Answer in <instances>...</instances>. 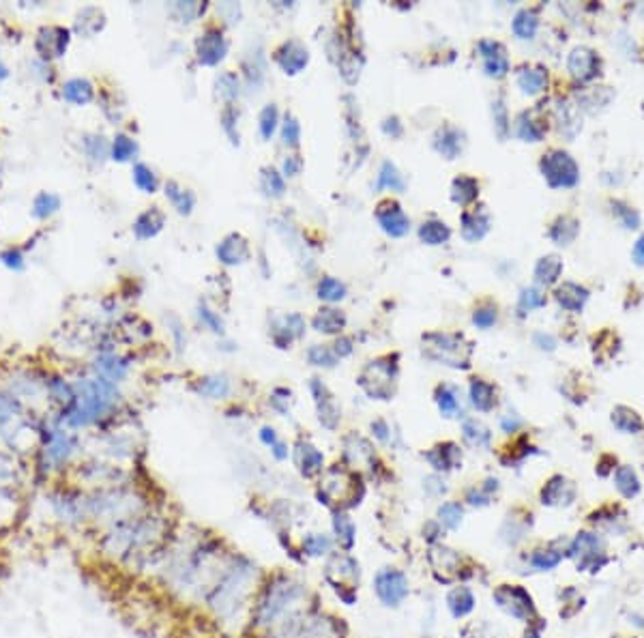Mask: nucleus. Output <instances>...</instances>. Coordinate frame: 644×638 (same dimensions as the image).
<instances>
[{
    "label": "nucleus",
    "mask_w": 644,
    "mask_h": 638,
    "mask_svg": "<svg viewBox=\"0 0 644 638\" xmlns=\"http://www.w3.org/2000/svg\"><path fill=\"white\" fill-rule=\"evenodd\" d=\"M253 576H256V567L243 559V565H234L219 578L211 595V606L215 613L224 619L239 617L243 608H247V602L253 591Z\"/></svg>",
    "instance_id": "1"
},
{
    "label": "nucleus",
    "mask_w": 644,
    "mask_h": 638,
    "mask_svg": "<svg viewBox=\"0 0 644 638\" xmlns=\"http://www.w3.org/2000/svg\"><path fill=\"white\" fill-rule=\"evenodd\" d=\"M305 600V586L295 578L281 576L273 584H268L264 597L256 608V626L258 628H273L281 624L284 619L299 613L301 602Z\"/></svg>",
    "instance_id": "2"
},
{
    "label": "nucleus",
    "mask_w": 644,
    "mask_h": 638,
    "mask_svg": "<svg viewBox=\"0 0 644 638\" xmlns=\"http://www.w3.org/2000/svg\"><path fill=\"white\" fill-rule=\"evenodd\" d=\"M423 352L426 357L453 367H468L472 346L457 333H428L423 335Z\"/></svg>",
    "instance_id": "3"
},
{
    "label": "nucleus",
    "mask_w": 644,
    "mask_h": 638,
    "mask_svg": "<svg viewBox=\"0 0 644 638\" xmlns=\"http://www.w3.org/2000/svg\"><path fill=\"white\" fill-rule=\"evenodd\" d=\"M567 555L575 561V565H578V569H582V572H599V569L608 563L601 537L595 533H588V531H582V533L575 535V540L571 542Z\"/></svg>",
    "instance_id": "4"
},
{
    "label": "nucleus",
    "mask_w": 644,
    "mask_h": 638,
    "mask_svg": "<svg viewBox=\"0 0 644 638\" xmlns=\"http://www.w3.org/2000/svg\"><path fill=\"white\" fill-rule=\"evenodd\" d=\"M359 385L365 389L367 396L378 398V400H389L393 396V385H395V363L389 359H376L371 361L359 376Z\"/></svg>",
    "instance_id": "5"
},
{
    "label": "nucleus",
    "mask_w": 644,
    "mask_h": 638,
    "mask_svg": "<svg viewBox=\"0 0 644 638\" xmlns=\"http://www.w3.org/2000/svg\"><path fill=\"white\" fill-rule=\"evenodd\" d=\"M374 593L380 600L382 606L398 608L411 593L409 578L395 567H382L374 576Z\"/></svg>",
    "instance_id": "6"
},
{
    "label": "nucleus",
    "mask_w": 644,
    "mask_h": 638,
    "mask_svg": "<svg viewBox=\"0 0 644 638\" xmlns=\"http://www.w3.org/2000/svg\"><path fill=\"white\" fill-rule=\"evenodd\" d=\"M541 172L552 187H573L580 179V168L565 150H550L541 159Z\"/></svg>",
    "instance_id": "7"
},
{
    "label": "nucleus",
    "mask_w": 644,
    "mask_h": 638,
    "mask_svg": "<svg viewBox=\"0 0 644 638\" xmlns=\"http://www.w3.org/2000/svg\"><path fill=\"white\" fill-rule=\"evenodd\" d=\"M494 600L498 602V606L509 613L511 617L520 619V621H529L535 617V606H533V597L529 591H524L520 584H503L496 589Z\"/></svg>",
    "instance_id": "8"
},
{
    "label": "nucleus",
    "mask_w": 644,
    "mask_h": 638,
    "mask_svg": "<svg viewBox=\"0 0 644 638\" xmlns=\"http://www.w3.org/2000/svg\"><path fill=\"white\" fill-rule=\"evenodd\" d=\"M352 481V475L346 471V468H340V466H333L331 471H327L325 479L320 481V497H325L327 501L325 503H344L352 492H354V483Z\"/></svg>",
    "instance_id": "9"
},
{
    "label": "nucleus",
    "mask_w": 644,
    "mask_h": 638,
    "mask_svg": "<svg viewBox=\"0 0 644 638\" xmlns=\"http://www.w3.org/2000/svg\"><path fill=\"white\" fill-rule=\"evenodd\" d=\"M567 67H569V73L573 78H578L582 82L584 80H593L597 76V69H599V58L588 47H575L573 52L569 54Z\"/></svg>",
    "instance_id": "10"
},
{
    "label": "nucleus",
    "mask_w": 644,
    "mask_h": 638,
    "mask_svg": "<svg viewBox=\"0 0 644 638\" xmlns=\"http://www.w3.org/2000/svg\"><path fill=\"white\" fill-rule=\"evenodd\" d=\"M376 217L382 226V230L391 237H404L411 228L409 217L404 215V211L395 205V203H382L376 211Z\"/></svg>",
    "instance_id": "11"
},
{
    "label": "nucleus",
    "mask_w": 644,
    "mask_h": 638,
    "mask_svg": "<svg viewBox=\"0 0 644 638\" xmlns=\"http://www.w3.org/2000/svg\"><path fill=\"white\" fill-rule=\"evenodd\" d=\"M312 391L316 398V407H318V417L325 428L335 430L337 422H340V411L335 407L333 396L327 391V387L320 380H312Z\"/></svg>",
    "instance_id": "12"
},
{
    "label": "nucleus",
    "mask_w": 644,
    "mask_h": 638,
    "mask_svg": "<svg viewBox=\"0 0 644 638\" xmlns=\"http://www.w3.org/2000/svg\"><path fill=\"white\" fill-rule=\"evenodd\" d=\"M573 486L563 477V475H556V477H552L546 486H544V490H541V503L544 505H567V503H571V499H573Z\"/></svg>",
    "instance_id": "13"
},
{
    "label": "nucleus",
    "mask_w": 644,
    "mask_h": 638,
    "mask_svg": "<svg viewBox=\"0 0 644 638\" xmlns=\"http://www.w3.org/2000/svg\"><path fill=\"white\" fill-rule=\"evenodd\" d=\"M277 62L286 73H297L308 65V49L297 41H288L279 47L277 52Z\"/></svg>",
    "instance_id": "14"
},
{
    "label": "nucleus",
    "mask_w": 644,
    "mask_h": 638,
    "mask_svg": "<svg viewBox=\"0 0 644 638\" xmlns=\"http://www.w3.org/2000/svg\"><path fill=\"white\" fill-rule=\"evenodd\" d=\"M479 49L485 58V71L490 76H505L509 71V62H507V56H505V49L501 43H494V41H481L479 43Z\"/></svg>",
    "instance_id": "15"
},
{
    "label": "nucleus",
    "mask_w": 644,
    "mask_h": 638,
    "mask_svg": "<svg viewBox=\"0 0 644 638\" xmlns=\"http://www.w3.org/2000/svg\"><path fill=\"white\" fill-rule=\"evenodd\" d=\"M226 49H228V45L219 32H207V35L202 37L198 43V58L205 65H215L224 58Z\"/></svg>",
    "instance_id": "16"
},
{
    "label": "nucleus",
    "mask_w": 644,
    "mask_h": 638,
    "mask_svg": "<svg viewBox=\"0 0 644 638\" xmlns=\"http://www.w3.org/2000/svg\"><path fill=\"white\" fill-rule=\"evenodd\" d=\"M490 230V217L485 211L474 209L462 215V232L466 241H479L485 237V232Z\"/></svg>",
    "instance_id": "17"
},
{
    "label": "nucleus",
    "mask_w": 644,
    "mask_h": 638,
    "mask_svg": "<svg viewBox=\"0 0 644 638\" xmlns=\"http://www.w3.org/2000/svg\"><path fill=\"white\" fill-rule=\"evenodd\" d=\"M462 460V453L457 449V445L453 443H445L438 445L428 453V462L436 468V471H449V468H455Z\"/></svg>",
    "instance_id": "18"
},
{
    "label": "nucleus",
    "mask_w": 644,
    "mask_h": 638,
    "mask_svg": "<svg viewBox=\"0 0 644 638\" xmlns=\"http://www.w3.org/2000/svg\"><path fill=\"white\" fill-rule=\"evenodd\" d=\"M295 460H297V466L303 475H314L322 468V453L312 447L310 443H299L297 445V451H295Z\"/></svg>",
    "instance_id": "19"
},
{
    "label": "nucleus",
    "mask_w": 644,
    "mask_h": 638,
    "mask_svg": "<svg viewBox=\"0 0 644 638\" xmlns=\"http://www.w3.org/2000/svg\"><path fill=\"white\" fill-rule=\"evenodd\" d=\"M588 299V290L578 286V284H563L556 290V301L569 312H580Z\"/></svg>",
    "instance_id": "20"
},
{
    "label": "nucleus",
    "mask_w": 644,
    "mask_h": 638,
    "mask_svg": "<svg viewBox=\"0 0 644 638\" xmlns=\"http://www.w3.org/2000/svg\"><path fill=\"white\" fill-rule=\"evenodd\" d=\"M217 256L222 258L226 264H239L249 256V247H247L243 237L232 234V237H228L222 245L217 247Z\"/></svg>",
    "instance_id": "21"
},
{
    "label": "nucleus",
    "mask_w": 644,
    "mask_h": 638,
    "mask_svg": "<svg viewBox=\"0 0 644 638\" xmlns=\"http://www.w3.org/2000/svg\"><path fill=\"white\" fill-rule=\"evenodd\" d=\"M447 606L455 619H462L472 613L474 608V595L468 586H455V589L447 595Z\"/></svg>",
    "instance_id": "22"
},
{
    "label": "nucleus",
    "mask_w": 644,
    "mask_h": 638,
    "mask_svg": "<svg viewBox=\"0 0 644 638\" xmlns=\"http://www.w3.org/2000/svg\"><path fill=\"white\" fill-rule=\"evenodd\" d=\"M470 400L477 411H492L494 405H496V391L490 383L481 380V378H474L472 385H470Z\"/></svg>",
    "instance_id": "23"
},
{
    "label": "nucleus",
    "mask_w": 644,
    "mask_h": 638,
    "mask_svg": "<svg viewBox=\"0 0 644 638\" xmlns=\"http://www.w3.org/2000/svg\"><path fill=\"white\" fill-rule=\"evenodd\" d=\"M479 196V183L474 181L472 176H457L451 185V198L455 200L457 205H470L474 203Z\"/></svg>",
    "instance_id": "24"
},
{
    "label": "nucleus",
    "mask_w": 644,
    "mask_h": 638,
    "mask_svg": "<svg viewBox=\"0 0 644 638\" xmlns=\"http://www.w3.org/2000/svg\"><path fill=\"white\" fill-rule=\"evenodd\" d=\"M333 533H335V540L340 542L342 548H346V550L352 548L357 529H354V523H352V518H348V514H344L340 510L333 514Z\"/></svg>",
    "instance_id": "25"
},
{
    "label": "nucleus",
    "mask_w": 644,
    "mask_h": 638,
    "mask_svg": "<svg viewBox=\"0 0 644 638\" xmlns=\"http://www.w3.org/2000/svg\"><path fill=\"white\" fill-rule=\"evenodd\" d=\"M614 483H617V490L625 497V499H634L638 492H640V479L636 475V471L632 466H619L617 473H614Z\"/></svg>",
    "instance_id": "26"
},
{
    "label": "nucleus",
    "mask_w": 644,
    "mask_h": 638,
    "mask_svg": "<svg viewBox=\"0 0 644 638\" xmlns=\"http://www.w3.org/2000/svg\"><path fill=\"white\" fill-rule=\"evenodd\" d=\"M561 273H563V262L558 260L556 256L541 258L537 262V266H535V280L539 284H544V286H550V284H554L558 277H561Z\"/></svg>",
    "instance_id": "27"
},
{
    "label": "nucleus",
    "mask_w": 644,
    "mask_h": 638,
    "mask_svg": "<svg viewBox=\"0 0 644 638\" xmlns=\"http://www.w3.org/2000/svg\"><path fill=\"white\" fill-rule=\"evenodd\" d=\"M344 325H346L344 314L337 312V310H331V308L320 310L314 318V329H318L322 333H337V331L344 329Z\"/></svg>",
    "instance_id": "28"
},
{
    "label": "nucleus",
    "mask_w": 644,
    "mask_h": 638,
    "mask_svg": "<svg viewBox=\"0 0 644 638\" xmlns=\"http://www.w3.org/2000/svg\"><path fill=\"white\" fill-rule=\"evenodd\" d=\"M436 148L451 159V157H455L462 150V136L455 129H451V127L440 129L438 136H436Z\"/></svg>",
    "instance_id": "29"
},
{
    "label": "nucleus",
    "mask_w": 644,
    "mask_h": 638,
    "mask_svg": "<svg viewBox=\"0 0 644 638\" xmlns=\"http://www.w3.org/2000/svg\"><path fill=\"white\" fill-rule=\"evenodd\" d=\"M612 424L621 432H625V434H638L642 430V426H644L642 419L638 417V413L632 411V409H625V407H619L612 413Z\"/></svg>",
    "instance_id": "30"
},
{
    "label": "nucleus",
    "mask_w": 644,
    "mask_h": 638,
    "mask_svg": "<svg viewBox=\"0 0 644 638\" xmlns=\"http://www.w3.org/2000/svg\"><path fill=\"white\" fill-rule=\"evenodd\" d=\"M331 548H333V542L325 533H310L303 540V555H308V557H325L331 552Z\"/></svg>",
    "instance_id": "31"
},
{
    "label": "nucleus",
    "mask_w": 644,
    "mask_h": 638,
    "mask_svg": "<svg viewBox=\"0 0 644 638\" xmlns=\"http://www.w3.org/2000/svg\"><path fill=\"white\" fill-rule=\"evenodd\" d=\"M575 234H578V222L573 217H561L550 230V239L556 241L558 245H569Z\"/></svg>",
    "instance_id": "32"
},
{
    "label": "nucleus",
    "mask_w": 644,
    "mask_h": 638,
    "mask_svg": "<svg viewBox=\"0 0 644 638\" xmlns=\"http://www.w3.org/2000/svg\"><path fill=\"white\" fill-rule=\"evenodd\" d=\"M518 84L527 95H537L546 89V73L541 69H522L518 76Z\"/></svg>",
    "instance_id": "33"
},
{
    "label": "nucleus",
    "mask_w": 644,
    "mask_h": 638,
    "mask_svg": "<svg viewBox=\"0 0 644 638\" xmlns=\"http://www.w3.org/2000/svg\"><path fill=\"white\" fill-rule=\"evenodd\" d=\"M163 226V215L159 211H146L144 215H140V220L135 222V232H138V237L142 239H148L152 234H157Z\"/></svg>",
    "instance_id": "34"
},
{
    "label": "nucleus",
    "mask_w": 644,
    "mask_h": 638,
    "mask_svg": "<svg viewBox=\"0 0 644 638\" xmlns=\"http://www.w3.org/2000/svg\"><path fill=\"white\" fill-rule=\"evenodd\" d=\"M563 561V550H556V548H541V550H535L533 557H531V563L533 567L541 569V572H550L554 569L558 563Z\"/></svg>",
    "instance_id": "35"
},
{
    "label": "nucleus",
    "mask_w": 644,
    "mask_h": 638,
    "mask_svg": "<svg viewBox=\"0 0 644 638\" xmlns=\"http://www.w3.org/2000/svg\"><path fill=\"white\" fill-rule=\"evenodd\" d=\"M462 516H464V510L460 503H443V505L438 508V523L449 531H455L462 525Z\"/></svg>",
    "instance_id": "36"
},
{
    "label": "nucleus",
    "mask_w": 644,
    "mask_h": 638,
    "mask_svg": "<svg viewBox=\"0 0 644 638\" xmlns=\"http://www.w3.org/2000/svg\"><path fill=\"white\" fill-rule=\"evenodd\" d=\"M419 237L428 245H440L451 237V232L443 222H426L419 230Z\"/></svg>",
    "instance_id": "37"
},
{
    "label": "nucleus",
    "mask_w": 644,
    "mask_h": 638,
    "mask_svg": "<svg viewBox=\"0 0 644 638\" xmlns=\"http://www.w3.org/2000/svg\"><path fill=\"white\" fill-rule=\"evenodd\" d=\"M539 26V20H537V13L535 11H520L514 20V32L520 37V39H531L535 35V30Z\"/></svg>",
    "instance_id": "38"
},
{
    "label": "nucleus",
    "mask_w": 644,
    "mask_h": 638,
    "mask_svg": "<svg viewBox=\"0 0 644 638\" xmlns=\"http://www.w3.org/2000/svg\"><path fill=\"white\" fill-rule=\"evenodd\" d=\"M65 97L73 104H87L93 99V89L87 80H71L65 87Z\"/></svg>",
    "instance_id": "39"
},
{
    "label": "nucleus",
    "mask_w": 644,
    "mask_h": 638,
    "mask_svg": "<svg viewBox=\"0 0 644 638\" xmlns=\"http://www.w3.org/2000/svg\"><path fill=\"white\" fill-rule=\"evenodd\" d=\"M518 136L527 142H539L541 136H544V125H539L537 121H533L531 116L527 119V114L518 121Z\"/></svg>",
    "instance_id": "40"
},
{
    "label": "nucleus",
    "mask_w": 644,
    "mask_h": 638,
    "mask_svg": "<svg viewBox=\"0 0 644 638\" xmlns=\"http://www.w3.org/2000/svg\"><path fill=\"white\" fill-rule=\"evenodd\" d=\"M378 187H391V190H398L402 192L404 190V181L402 176L398 174L395 166H391L389 161L382 163L380 168V174H378Z\"/></svg>",
    "instance_id": "41"
},
{
    "label": "nucleus",
    "mask_w": 644,
    "mask_h": 638,
    "mask_svg": "<svg viewBox=\"0 0 644 638\" xmlns=\"http://www.w3.org/2000/svg\"><path fill=\"white\" fill-rule=\"evenodd\" d=\"M165 194H168V198L172 200L174 207H176L181 213H189V211H192V207H194V196H192L189 192H183V190H179V187L174 185V183H168Z\"/></svg>",
    "instance_id": "42"
},
{
    "label": "nucleus",
    "mask_w": 644,
    "mask_h": 638,
    "mask_svg": "<svg viewBox=\"0 0 644 638\" xmlns=\"http://www.w3.org/2000/svg\"><path fill=\"white\" fill-rule=\"evenodd\" d=\"M344 293H346L344 284H340L333 277H325L320 282V286H318V295H320V299H325V301H340L344 297Z\"/></svg>",
    "instance_id": "43"
},
{
    "label": "nucleus",
    "mask_w": 644,
    "mask_h": 638,
    "mask_svg": "<svg viewBox=\"0 0 644 638\" xmlns=\"http://www.w3.org/2000/svg\"><path fill=\"white\" fill-rule=\"evenodd\" d=\"M464 439L470 443V445H477V447H483L490 443V432L477 424V422H466L464 424Z\"/></svg>",
    "instance_id": "44"
},
{
    "label": "nucleus",
    "mask_w": 644,
    "mask_h": 638,
    "mask_svg": "<svg viewBox=\"0 0 644 638\" xmlns=\"http://www.w3.org/2000/svg\"><path fill=\"white\" fill-rule=\"evenodd\" d=\"M436 402H438V409L445 417H451L455 411H457V398L453 394L451 387H438V394H436Z\"/></svg>",
    "instance_id": "45"
},
{
    "label": "nucleus",
    "mask_w": 644,
    "mask_h": 638,
    "mask_svg": "<svg viewBox=\"0 0 644 638\" xmlns=\"http://www.w3.org/2000/svg\"><path fill=\"white\" fill-rule=\"evenodd\" d=\"M58 198L52 196V194H41L37 200H35V215L37 217H47L52 215L56 209H58Z\"/></svg>",
    "instance_id": "46"
},
{
    "label": "nucleus",
    "mask_w": 644,
    "mask_h": 638,
    "mask_svg": "<svg viewBox=\"0 0 644 638\" xmlns=\"http://www.w3.org/2000/svg\"><path fill=\"white\" fill-rule=\"evenodd\" d=\"M275 123H277V110L275 106H266L260 114V131L264 138H271L275 131Z\"/></svg>",
    "instance_id": "47"
},
{
    "label": "nucleus",
    "mask_w": 644,
    "mask_h": 638,
    "mask_svg": "<svg viewBox=\"0 0 644 638\" xmlns=\"http://www.w3.org/2000/svg\"><path fill=\"white\" fill-rule=\"evenodd\" d=\"M133 176H135V183H138V187H142L144 192H155L157 181H155V176H152V172L148 170L146 166H142V163L135 166Z\"/></svg>",
    "instance_id": "48"
},
{
    "label": "nucleus",
    "mask_w": 644,
    "mask_h": 638,
    "mask_svg": "<svg viewBox=\"0 0 644 638\" xmlns=\"http://www.w3.org/2000/svg\"><path fill=\"white\" fill-rule=\"evenodd\" d=\"M262 187H264L266 194L281 196L284 194V181H281V176L275 170H266L264 176H262Z\"/></svg>",
    "instance_id": "49"
},
{
    "label": "nucleus",
    "mask_w": 644,
    "mask_h": 638,
    "mask_svg": "<svg viewBox=\"0 0 644 638\" xmlns=\"http://www.w3.org/2000/svg\"><path fill=\"white\" fill-rule=\"evenodd\" d=\"M546 304V297L541 295L539 290H535V288H527L522 293V297H520V308L522 310H535V308H541Z\"/></svg>",
    "instance_id": "50"
},
{
    "label": "nucleus",
    "mask_w": 644,
    "mask_h": 638,
    "mask_svg": "<svg viewBox=\"0 0 644 638\" xmlns=\"http://www.w3.org/2000/svg\"><path fill=\"white\" fill-rule=\"evenodd\" d=\"M200 391L211 398H224L228 394V383L224 378H209L205 385H200Z\"/></svg>",
    "instance_id": "51"
},
{
    "label": "nucleus",
    "mask_w": 644,
    "mask_h": 638,
    "mask_svg": "<svg viewBox=\"0 0 644 638\" xmlns=\"http://www.w3.org/2000/svg\"><path fill=\"white\" fill-rule=\"evenodd\" d=\"M310 361H312L314 365H327V367H331V365L335 363V357H333V352H331L329 348H325V346H314V348H310Z\"/></svg>",
    "instance_id": "52"
},
{
    "label": "nucleus",
    "mask_w": 644,
    "mask_h": 638,
    "mask_svg": "<svg viewBox=\"0 0 644 638\" xmlns=\"http://www.w3.org/2000/svg\"><path fill=\"white\" fill-rule=\"evenodd\" d=\"M135 153V144L125 138V136H118L116 142H114V159H129L131 155Z\"/></svg>",
    "instance_id": "53"
},
{
    "label": "nucleus",
    "mask_w": 644,
    "mask_h": 638,
    "mask_svg": "<svg viewBox=\"0 0 644 638\" xmlns=\"http://www.w3.org/2000/svg\"><path fill=\"white\" fill-rule=\"evenodd\" d=\"M472 323L477 325V327H481V329H490V327L496 323V312H494V310H479V312H474Z\"/></svg>",
    "instance_id": "54"
},
{
    "label": "nucleus",
    "mask_w": 644,
    "mask_h": 638,
    "mask_svg": "<svg viewBox=\"0 0 644 638\" xmlns=\"http://www.w3.org/2000/svg\"><path fill=\"white\" fill-rule=\"evenodd\" d=\"M299 136H301V129H299V123L295 119H286V125H284V140L288 144L297 146L299 144Z\"/></svg>",
    "instance_id": "55"
},
{
    "label": "nucleus",
    "mask_w": 644,
    "mask_h": 638,
    "mask_svg": "<svg viewBox=\"0 0 644 638\" xmlns=\"http://www.w3.org/2000/svg\"><path fill=\"white\" fill-rule=\"evenodd\" d=\"M284 170H286V174H288V176H295V174H299V170H301V159H299L297 155L288 157V159L284 161Z\"/></svg>",
    "instance_id": "56"
},
{
    "label": "nucleus",
    "mask_w": 644,
    "mask_h": 638,
    "mask_svg": "<svg viewBox=\"0 0 644 638\" xmlns=\"http://www.w3.org/2000/svg\"><path fill=\"white\" fill-rule=\"evenodd\" d=\"M494 110H496V125L501 127V136H505V127H507V119H505V110H503V104L501 102H496V106H494Z\"/></svg>",
    "instance_id": "57"
},
{
    "label": "nucleus",
    "mask_w": 644,
    "mask_h": 638,
    "mask_svg": "<svg viewBox=\"0 0 644 638\" xmlns=\"http://www.w3.org/2000/svg\"><path fill=\"white\" fill-rule=\"evenodd\" d=\"M260 439L266 443V445H271L273 447L275 443H277V436H275V430H271V428H264L262 432H260Z\"/></svg>",
    "instance_id": "58"
},
{
    "label": "nucleus",
    "mask_w": 644,
    "mask_h": 638,
    "mask_svg": "<svg viewBox=\"0 0 644 638\" xmlns=\"http://www.w3.org/2000/svg\"><path fill=\"white\" fill-rule=\"evenodd\" d=\"M634 258H636L640 264H644V237H640L638 243H636V247H634Z\"/></svg>",
    "instance_id": "59"
},
{
    "label": "nucleus",
    "mask_w": 644,
    "mask_h": 638,
    "mask_svg": "<svg viewBox=\"0 0 644 638\" xmlns=\"http://www.w3.org/2000/svg\"><path fill=\"white\" fill-rule=\"evenodd\" d=\"M371 430H376V436H378L380 441H387V426H384L382 422L371 424Z\"/></svg>",
    "instance_id": "60"
},
{
    "label": "nucleus",
    "mask_w": 644,
    "mask_h": 638,
    "mask_svg": "<svg viewBox=\"0 0 644 638\" xmlns=\"http://www.w3.org/2000/svg\"><path fill=\"white\" fill-rule=\"evenodd\" d=\"M335 346H337V355H340V357L348 355V352L352 350V346H350V342H348V340H342V342H337Z\"/></svg>",
    "instance_id": "61"
},
{
    "label": "nucleus",
    "mask_w": 644,
    "mask_h": 638,
    "mask_svg": "<svg viewBox=\"0 0 644 638\" xmlns=\"http://www.w3.org/2000/svg\"><path fill=\"white\" fill-rule=\"evenodd\" d=\"M273 453H275L277 460H284V458L288 456V451H286V447H284L281 443H275V445H273Z\"/></svg>",
    "instance_id": "62"
},
{
    "label": "nucleus",
    "mask_w": 644,
    "mask_h": 638,
    "mask_svg": "<svg viewBox=\"0 0 644 638\" xmlns=\"http://www.w3.org/2000/svg\"><path fill=\"white\" fill-rule=\"evenodd\" d=\"M522 638H539V632H537V630H529V632L524 634Z\"/></svg>",
    "instance_id": "63"
}]
</instances>
